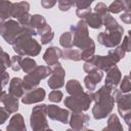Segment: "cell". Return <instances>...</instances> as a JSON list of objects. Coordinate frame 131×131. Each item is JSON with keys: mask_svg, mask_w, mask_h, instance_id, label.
Returning a JSON list of instances; mask_svg holds the SVG:
<instances>
[{"mask_svg": "<svg viewBox=\"0 0 131 131\" xmlns=\"http://www.w3.org/2000/svg\"><path fill=\"white\" fill-rule=\"evenodd\" d=\"M113 90L114 88L104 84L92 93L93 101L95 102L92 108V115L95 120H101L111 115L115 104V99L112 95Z\"/></svg>", "mask_w": 131, "mask_h": 131, "instance_id": "cell-1", "label": "cell"}, {"mask_svg": "<svg viewBox=\"0 0 131 131\" xmlns=\"http://www.w3.org/2000/svg\"><path fill=\"white\" fill-rule=\"evenodd\" d=\"M91 91L89 92H81L79 94L70 95L64 98V105L72 112H85L89 108L91 102L93 101Z\"/></svg>", "mask_w": 131, "mask_h": 131, "instance_id": "cell-3", "label": "cell"}, {"mask_svg": "<svg viewBox=\"0 0 131 131\" xmlns=\"http://www.w3.org/2000/svg\"><path fill=\"white\" fill-rule=\"evenodd\" d=\"M29 10H30V4L27 1H20V2L13 3L12 17L16 18V20H17L21 16L29 14Z\"/></svg>", "mask_w": 131, "mask_h": 131, "instance_id": "cell-22", "label": "cell"}, {"mask_svg": "<svg viewBox=\"0 0 131 131\" xmlns=\"http://www.w3.org/2000/svg\"><path fill=\"white\" fill-rule=\"evenodd\" d=\"M125 51H124V49L121 47V46H117V47H115V49H111V50H108V53H107V55L117 63V62H119L124 56H125Z\"/></svg>", "mask_w": 131, "mask_h": 131, "instance_id": "cell-31", "label": "cell"}, {"mask_svg": "<svg viewBox=\"0 0 131 131\" xmlns=\"http://www.w3.org/2000/svg\"><path fill=\"white\" fill-rule=\"evenodd\" d=\"M103 130H111V131H123V127L120 123V120L117 115L111 114L107 120V126L103 128Z\"/></svg>", "mask_w": 131, "mask_h": 131, "instance_id": "cell-27", "label": "cell"}, {"mask_svg": "<svg viewBox=\"0 0 131 131\" xmlns=\"http://www.w3.org/2000/svg\"><path fill=\"white\" fill-rule=\"evenodd\" d=\"M102 24L105 27V31L110 32V31H115V30H119L122 27L118 24V21L112 16L111 12H108L107 14H105L102 17Z\"/></svg>", "mask_w": 131, "mask_h": 131, "instance_id": "cell-24", "label": "cell"}, {"mask_svg": "<svg viewBox=\"0 0 131 131\" xmlns=\"http://www.w3.org/2000/svg\"><path fill=\"white\" fill-rule=\"evenodd\" d=\"M120 18L123 23L125 24H130L131 25V11H128V10H125V12H123L121 15H120Z\"/></svg>", "mask_w": 131, "mask_h": 131, "instance_id": "cell-44", "label": "cell"}, {"mask_svg": "<svg viewBox=\"0 0 131 131\" xmlns=\"http://www.w3.org/2000/svg\"><path fill=\"white\" fill-rule=\"evenodd\" d=\"M29 24L38 32L40 30H42L43 28H45L47 26V23H46V19L44 18L43 15L41 14H34V15H31V18H30V21Z\"/></svg>", "mask_w": 131, "mask_h": 131, "instance_id": "cell-26", "label": "cell"}, {"mask_svg": "<svg viewBox=\"0 0 131 131\" xmlns=\"http://www.w3.org/2000/svg\"><path fill=\"white\" fill-rule=\"evenodd\" d=\"M57 0H41V5L45 9H50L56 4Z\"/></svg>", "mask_w": 131, "mask_h": 131, "instance_id": "cell-45", "label": "cell"}, {"mask_svg": "<svg viewBox=\"0 0 131 131\" xmlns=\"http://www.w3.org/2000/svg\"><path fill=\"white\" fill-rule=\"evenodd\" d=\"M25 87H24V80L20 78H12L10 83H9V89L8 92L18 98L24 96V92H25Z\"/></svg>", "mask_w": 131, "mask_h": 131, "instance_id": "cell-19", "label": "cell"}, {"mask_svg": "<svg viewBox=\"0 0 131 131\" xmlns=\"http://www.w3.org/2000/svg\"><path fill=\"white\" fill-rule=\"evenodd\" d=\"M128 127H129V130H130V131H131V124H130V125H129V126H128Z\"/></svg>", "mask_w": 131, "mask_h": 131, "instance_id": "cell-51", "label": "cell"}, {"mask_svg": "<svg viewBox=\"0 0 131 131\" xmlns=\"http://www.w3.org/2000/svg\"><path fill=\"white\" fill-rule=\"evenodd\" d=\"M123 33H124V29L123 27L119 30H115V31H105V32H101L97 35V41L99 44L108 47V48H115L117 47L121 41H122V37H123Z\"/></svg>", "mask_w": 131, "mask_h": 131, "instance_id": "cell-9", "label": "cell"}, {"mask_svg": "<svg viewBox=\"0 0 131 131\" xmlns=\"http://www.w3.org/2000/svg\"><path fill=\"white\" fill-rule=\"evenodd\" d=\"M0 101L3 104V106L10 114H14L17 112V110H18V97L10 94L9 92L7 93L5 91H2L1 96H0Z\"/></svg>", "mask_w": 131, "mask_h": 131, "instance_id": "cell-15", "label": "cell"}, {"mask_svg": "<svg viewBox=\"0 0 131 131\" xmlns=\"http://www.w3.org/2000/svg\"><path fill=\"white\" fill-rule=\"evenodd\" d=\"M76 14L81 19H83L87 24L88 27H90L92 29H99L103 25L101 17L97 13L92 12L90 7L87 9H77Z\"/></svg>", "mask_w": 131, "mask_h": 131, "instance_id": "cell-10", "label": "cell"}, {"mask_svg": "<svg viewBox=\"0 0 131 131\" xmlns=\"http://www.w3.org/2000/svg\"><path fill=\"white\" fill-rule=\"evenodd\" d=\"M121 80H122V74H121L120 69L117 66L113 67L110 71L106 72L105 84L108 85V86H111L112 88L115 89L121 83Z\"/></svg>", "mask_w": 131, "mask_h": 131, "instance_id": "cell-18", "label": "cell"}, {"mask_svg": "<svg viewBox=\"0 0 131 131\" xmlns=\"http://www.w3.org/2000/svg\"><path fill=\"white\" fill-rule=\"evenodd\" d=\"M71 32L73 34V45L79 49H85L93 41L89 37L88 26L83 19L79 20L75 26H72Z\"/></svg>", "mask_w": 131, "mask_h": 131, "instance_id": "cell-4", "label": "cell"}, {"mask_svg": "<svg viewBox=\"0 0 131 131\" xmlns=\"http://www.w3.org/2000/svg\"><path fill=\"white\" fill-rule=\"evenodd\" d=\"M45 90L43 88H35L33 90L28 91L23 97H21V102L24 104H33L42 101L45 98Z\"/></svg>", "mask_w": 131, "mask_h": 131, "instance_id": "cell-14", "label": "cell"}, {"mask_svg": "<svg viewBox=\"0 0 131 131\" xmlns=\"http://www.w3.org/2000/svg\"><path fill=\"white\" fill-rule=\"evenodd\" d=\"M129 77L131 78V71H130V73H129Z\"/></svg>", "mask_w": 131, "mask_h": 131, "instance_id": "cell-52", "label": "cell"}, {"mask_svg": "<svg viewBox=\"0 0 131 131\" xmlns=\"http://www.w3.org/2000/svg\"><path fill=\"white\" fill-rule=\"evenodd\" d=\"M121 47L124 49L125 52H129L131 51V38L130 36H125L123 41H122V44H121Z\"/></svg>", "mask_w": 131, "mask_h": 131, "instance_id": "cell-42", "label": "cell"}, {"mask_svg": "<svg viewBox=\"0 0 131 131\" xmlns=\"http://www.w3.org/2000/svg\"><path fill=\"white\" fill-rule=\"evenodd\" d=\"M47 105L42 103L33 107L31 117H30V125L34 131H42V130H50L47 124Z\"/></svg>", "mask_w": 131, "mask_h": 131, "instance_id": "cell-6", "label": "cell"}, {"mask_svg": "<svg viewBox=\"0 0 131 131\" xmlns=\"http://www.w3.org/2000/svg\"><path fill=\"white\" fill-rule=\"evenodd\" d=\"M1 53H2V58H1L2 72H5V70L8 67H11V58L9 57L8 53H6L4 50H1Z\"/></svg>", "mask_w": 131, "mask_h": 131, "instance_id": "cell-38", "label": "cell"}, {"mask_svg": "<svg viewBox=\"0 0 131 131\" xmlns=\"http://www.w3.org/2000/svg\"><path fill=\"white\" fill-rule=\"evenodd\" d=\"M62 96H63L62 92L59 91V90H57V89H55V90H53V91H51L49 93L48 98L52 102H60L61 99H62Z\"/></svg>", "mask_w": 131, "mask_h": 131, "instance_id": "cell-39", "label": "cell"}, {"mask_svg": "<svg viewBox=\"0 0 131 131\" xmlns=\"http://www.w3.org/2000/svg\"><path fill=\"white\" fill-rule=\"evenodd\" d=\"M6 129L7 131H26L27 128L23 116L20 114H15L9 120V124L7 125Z\"/></svg>", "mask_w": 131, "mask_h": 131, "instance_id": "cell-21", "label": "cell"}, {"mask_svg": "<svg viewBox=\"0 0 131 131\" xmlns=\"http://www.w3.org/2000/svg\"><path fill=\"white\" fill-rule=\"evenodd\" d=\"M112 95H113V97H114V99H115V102H117L119 99H120V97L123 95V92L121 91V89H114L113 90V93H112Z\"/></svg>", "mask_w": 131, "mask_h": 131, "instance_id": "cell-46", "label": "cell"}, {"mask_svg": "<svg viewBox=\"0 0 131 131\" xmlns=\"http://www.w3.org/2000/svg\"><path fill=\"white\" fill-rule=\"evenodd\" d=\"M23 33L24 28L17 20L7 19L1 23V36L8 44L13 45Z\"/></svg>", "mask_w": 131, "mask_h": 131, "instance_id": "cell-7", "label": "cell"}, {"mask_svg": "<svg viewBox=\"0 0 131 131\" xmlns=\"http://www.w3.org/2000/svg\"><path fill=\"white\" fill-rule=\"evenodd\" d=\"M89 120H90L89 116L84 114L83 112H73V114L71 115L69 124L73 130L82 131L87 129Z\"/></svg>", "mask_w": 131, "mask_h": 131, "instance_id": "cell-13", "label": "cell"}, {"mask_svg": "<svg viewBox=\"0 0 131 131\" xmlns=\"http://www.w3.org/2000/svg\"><path fill=\"white\" fill-rule=\"evenodd\" d=\"M64 76H66V71L64 69L61 67V64L59 62H57L53 69H52V73L48 79V86L49 88H51L52 90L55 89H59L64 85Z\"/></svg>", "mask_w": 131, "mask_h": 131, "instance_id": "cell-11", "label": "cell"}, {"mask_svg": "<svg viewBox=\"0 0 131 131\" xmlns=\"http://www.w3.org/2000/svg\"><path fill=\"white\" fill-rule=\"evenodd\" d=\"M59 44L63 48H72L73 45V34L72 32H64L59 37Z\"/></svg>", "mask_w": 131, "mask_h": 131, "instance_id": "cell-30", "label": "cell"}, {"mask_svg": "<svg viewBox=\"0 0 131 131\" xmlns=\"http://www.w3.org/2000/svg\"><path fill=\"white\" fill-rule=\"evenodd\" d=\"M103 71L101 70H94L90 73H88V75L84 78V84H85V87L93 92V90H95L96 88V85L102 80V77H103Z\"/></svg>", "mask_w": 131, "mask_h": 131, "instance_id": "cell-16", "label": "cell"}, {"mask_svg": "<svg viewBox=\"0 0 131 131\" xmlns=\"http://www.w3.org/2000/svg\"><path fill=\"white\" fill-rule=\"evenodd\" d=\"M120 89L123 93H128L131 91V78L129 76H125L120 83Z\"/></svg>", "mask_w": 131, "mask_h": 131, "instance_id": "cell-34", "label": "cell"}, {"mask_svg": "<svg viewBox=\"0 0 131 131\" xmlns=\"http://www.w3.org/2000/svg\"><path fill=\"white\" fill-rule=\"evenodd\" d=\"M9 115H10V113H9L4 106L0 107V124H1V125L5 123V121H6V120L8 119V117H9Z\"/></svg>", "mask_w": 131, "mask_h": 131, "instance_id": "cell-43", "label": "cell"}, {"mask_svg": "<svg viewBox=\"0 0 131 131\" xmlns=\"http://www.w3.org/2000/svg\"><path fill=\"white\" fill-rule=\"evenodd\" d=\"M128 35L130 36V38H131V30H129V32H128Z\"/></svg>", "mask_w": 131, "mask_h": 131, "instance_id": "cell-50", "label": "cell"}, {"mask_svg": "<svg viewBox=\"0 0 131 131\" xmlns=\"http://www.w3.org/2000/svg\"><path fill=\"white\" fill-rule=\"evenodd\" d=\"M94 0H75L77 9H87L93 3Z\"/></svg>", "mask_w": 131, "mask_h": 131, "instance_id": "cell-40", "label": "cell"}, {"mask_svg": "<svg viewBox=\"0 0 131 131\" xmlns=\"http://www.w3.org/2000/svg\"><path fill=\"white\" fill-rule=\"evenodd\" d=\"M66 89H67V92L70 94V95H75V94H79L81 92H83V87L82 85L80 84V82L76 79H71L67 82L66 84Z\"/></svg>", "mask_w": 131, "mask_h": 131, "instance_id": "cell-25", "label": "cell"}, {"mask_svg": "<svg viewBox=\"0 0 131 131\" xmlns=\"http://www.w3.org/2000/svg\"><path fill=\"white\" fill-rule=\"evenodd\" d=\"M118 103V113L119 115L123 118L125 114L128 112H131V93H126L123 94L120 99L117 101Z\"/></svg>", "mask_w": 131, "mask_h": 131, "instance_id": "cell-20", "label": "cell"}, {"mask_svg": "<svg viewBox=\"0 0 131 131\" xmlns=\"http://www.w3.org/2000/svg\"><path fill=\"white\" fill-rule=\"evenodd\" d=\"M123 119H124L125 123L129 126V125L131 124V112H128L127 114H125V116L123 117Z\"/></svg>", "mask_w": 131, "mask_h": 131, "instance_id": "cell-48", "label": "cell"}, {"mask_svg": "<svg viewBox=\"0 0 131 131\" xmlns=\"http://www.w3.org/2000/svg\"><path fill=\"white\" fill-rule=\"evenodd\" d=\"M61 58L73 60V61H80L82 59L81 52L79 50L73 49V48H64V50L62 51V57Z\"/></svg>", "mask_w": 131, "mask_h": 131, "instance_id": "cell-28", "label": "cell"}, {"mask_svg": "<svg viewBox=\"0 0 131 131\" xmlns=\"http://www.w3.org/2000/svg\"><path fill=\"white\" fill-rule=\"evenodd\" d=\"M9 81V74L7 72H2V88L5 87V85L8 84Z\"/></svg>", "mask_w": 131, "mask_h": 131, "instance_id": "cell-47", "label": "cell"}, {"mask_svg": "<svg viewBox=\"0 0 131 131\" xmlns=\"http://www.w3.org/2000/svg\"><path fill=\"white\" fill-rule=\"evenodd\" d=\"M94 12L97 13V14L101 17V19H102V17H103L105 14H107L110 11H108V7H107L104 3L99 2V3H97V4L95 5V7H94Z\"/></svg>", "mask_w": 131, "mask_h": 131, "instance_id": "cell-35", "label": "cell"}, {"mask_svg": "<svg viewBox=\"0 0 131 131\" xmlns=\"http://www.w3.org/2000/svg\"><path fill=\"white\" fill-rule=\"evenodd\" d=\"M13 3L8 0H0V18L1 23L5 21L9 17H12Z\"/></svg>", "mask_w": 131, "mask_h": 131, "instance_id": "cell-23", "label": "cell"}, {"mask_svg": "<svg viewBox=\"0 0 131 131\" xmlns=\"http://www.w3.org/2000/svg\"><path fill=\"white\" fill-rule=\"evenodd\" d=\"M124 4H125V8L128 11H131V0H123Z\"/></svg>", "mask_w": 131, "mask_h": 131, "instance_id": "cell-49", "label": "cell"}, {"mask_svg": "<svg viewBox=\"0 0 131 131\" xmlns=\"http://www.w3.org/2000/svg\"><path fill=\"white\" fill-rule=\"evenodd\" d=\"M123 10H126L123 0H115L108 6V11L111 13H120Z\"/></svg>", "mask_w": 131, "mask_h": 131, "instance_id": "cell-32", "label": "cell"}, {"mask_svg": "<svg viewBox=\"0 0 131 131\" xmlns=\"http://www.w3.org/2000/svg\"><path fill=\"white\" fill-rule=\"evenodd\" d=\"M94 52H95V43H94V41H92L89 44L88 47H86L85 49L82 50L81 57H82V59L87 60V59H89L90 57H92L94 55Z\"/></svg>", "mask_w": 131, "mask_h": 131, "instance_id": "cell-33", "label": "cell"}, {"mask_svg": "<svg viewBox=\"0 0 131 131\" xmlns=\"http://www.w3.org/2000/svg\"><path fill=\"white\" fill-rule=\"evenodd\" d=\"M62 57V50L56 46H50L43 54V59L48 66H55L58 59Z\"/></svg>", "mask_w": 131, "mask_h": 131, "instance_id": "cell-17", "label": "cell"}, {"mask_svg": "<svg viewBox=\"0 0 131 131\" xmlns=\"http://www.w3.org/2000/svg\"><path fill=\"white\" fill-rule=\"evenodd\" d=\"M52 73V69L48 66H37L34 71L27 74L24 77V87L26 91L33 90L37 88L40 81L50 76Z\"/></svg>", "mask_w": 131, "mask_h": 131, "instance_id": "cell-5", "label": "cell"}, {"mask_svg": "<svg viewBox=\"0 0 131 131\" xmlns=\"http://www.w3.org/2000/svg\"><path fill=\"white\" fill-rule=\"evenodd\" d=\"M47 116L53 121H58L62 124H69L70 112L67 108H61L55 104L47 105Z\"/></svg>", "mask_w": 131, "mask_h": 131, "instance_id": "cell-12", "label": "cell"}, {"mask_svg": "<svg viewBox=\"0 0 131 131\" xmlns=\"http://www.w3.org/2000/svg\"><path fill=\"white\" fill-rule=\"evenodd\" d=\"M57 2H58V8L61 11H68L76 4L75 0H57Z\"/></svg>", "mask_w": 131, "mask_h": 131, "instance_id": "cell-36", "label": "cell"}, {"mask_svg": "<svg viewBox=\"0 0 131 131\" xmlns=\"http://www.w3.org/2000/svg\"><path fill=\"white\" fill-rule=\"evenodd\" d=\"M53 37H54V33L52 32V31H50V32H48V33H45L44 35H42V36H40V38H41V44L42 45H45V44H48L49 42H51L52 40H53Z\"/></svg>", "mask_w": 131, "mask_h": 131, "instance_id": "cell-41", "label": "cell"}, {"mask_svg": "<svg viewBox=\"0 0 131 131\" xmlns=\"http://www.w3.org/2000/svg\"><path fill=\"white\" fill-rule=\"evenodd\" d=\"M21 55H19V54H15V55H13L12 57H11V69H12V71H14V72H17V71H19L20 69H21V67H20V63H21Z\"/></svg>", "mask_w": 131, "mask_h": 131, "instance_id": "cell-37", "label": "cell"}, {"mask_svg": "<svg viewBox=\"0 0 131 131\" xmlns=\"http://www.w3.org/2000/svg\"><path fill=\"white\" fill-rule=\"evenodd\" d=\"M20 67H21V70L26 74H29V73H31L32 71H34L36 69L37 63H36L35 59H33L31 57H25V58L21 59Z\"/></svg>", "mask_w": 131, "mask_h": 131, "instance_id": "cell-29", "label": "cell"}, {"mask_svg": "<svg viewBox=\"0 0 131 131\" xmlns=\"http://www.w3.org/2000/svg\"><path fill=\"white\" fill-rule=\"evenodd\" d=\"M115 66H116V62L108 55L106 56L93 55L92 57H90L85 61L83 69L86 73H90L94 70H101L103 72H107Z\"/></svg>", "mask_w": 131, "mask_h": 131, "instance_id": "cell-8", "label": "cell"}, {"mask_svg": "<svg viewBox=\"0 0 131 131\" xmlns=\"http://www.w3.org/2000/svg\"><path fill=\"white\" fill-rule=\"evenodd\" d=\"M41 45L32 35L24 32L12 45L13 50L21 56H36L41 51Z\"/></svg>", "mask_w": 131, "mask_h": 131, "instance_id": "cell-2", "label": "cell"}]
</instances>
